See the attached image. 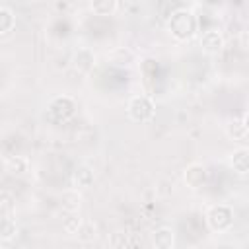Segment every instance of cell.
<instances>
[{"mask_svg": "<svg viewBox=\"0 0 249 249\" xmlns=\"http://www.w3.org/2000/svg\"><path fill=\"white\" fill-rule=\"evenodd\" d=\"M226 41H224V35L218 31V29H206L202 35H200V49L206 53V54H218L222 53Z\"/></svg>", "mask_w": 249, "mask_h": 249, "instance_id": "8992f818", "label": "cell"}, {"mask_svg": "<svg viewBox=\"0 0 249 249\" xmlns=\"http://www.w3.org/2000/svg\"><path fill=\"white\" fill-rule=\"evenodd\" d=\"M16 27V14L8 6H0V35L10 33Z\"/></svg>", "mask_w": 249, "mask_h": 249, "instance_id": "5bb4252c", "label": "cell"}, {"mask_svg": "<svg viewBox=\"0 0 249 249\" xmlns=\"http://www.w3.org/2000/svg\"><path fill=\"white\" fill-rule=\"evenodd\" d=\"M206 226L212 231H226L233 224V208L230 204H212L206 210Z\"/></svg>", "mask_w": 249, "mask_h": 249, "instance_id": "7a4b0ae2", "label": "cell"}, {"mask_svg": "<svg viewBox=\"0 0 249 249\" xmlns=\"http://www.w3.org/2000/svg\"><path fill=\"white\" fill-rule=\"evenodd\" d=\"M228 161H230V167H231L235 173L245 175V173L249 171V148H247V146L235 148V150L230 154Z\"/></svg>", "mask_w": 249, "mask_h": 249, "instance_id": "52a82bcc", "label": "cell"}, {"mask_svg": "<svg viewBox=\"0 0 249 249\" xmlns=\"http://www.w3.org/2000/svg\"><path fill=\"white\" fill-rule=\"evenodd\" d=\"M111 58H113L115 64L124 66V64H128V62L132 60V53L126 51V49H115V51L111 53Z\"/></svg>", "mask_w": 249, "mask_h": 249, "instance_id": "e0dca14e", "label": "cell"}, {"mask_svg": "<svg viewBox=\"0 0 249 249\" xmlns=\"http://www.w3.org/2000/svg\"><path fill=\"white\" fill-rule=\"evenodd\" d=\"M80 216H76L74 212H70L66 218H62V228H64V231H68V233H74L76 231V228H78V224H80Z\"/></svg>", "mask_w": 249, "mask_h": 249, "instance_id": "ac0fdd59", "label": "cell"}, {"mask_svg": "<svg viewBox=\"0 0 249 249\" xmlns=\"http://www.w3.org/2000/svg\"><path fill=\"white\" fill-rule=\"evenodd\" d=\"M84 56H86V58H82V54H80V51H78V54H76L74 62H76V68H78V70H82V72H88V70L93 66V60H95V58H93V54H91L88 49H86Z\"/></svg>", "mask_w": 249, "mask_h": 249, "instance_id": "9a60e30c", "label": "cell"}, {"mask_svg": "<svg viewBox=\"0 0 249 249\" xmlns=\"http://www.w3.org/2000/svg\"><path fill=\"white\" fill-rule=\"evenodd\" d=\"M247 117L243 115L241 119H231L228 121L226 124V134L231 138V140H239V142H245L247 140Z\"/></svg>", "mask_w": 249, "mask_h": 249, "instance_id": "30bf717a", "label": "cell"}, {"mask_svg": "<svg viewBox=\"0 0 249 249\" xmlns=\"http://www.w3.org/2000/svg\"><path fill=\"white\" fill-rule=\"evenodd\" d=\"M47 109L54 121H68L76 113V101L70 95H56L49 101Z\"/></svg>", "mask_w": 249, "mask_h": 249, "instance_id": "277c9868", "label": "cell"}, {"mask_svg": "<svg viewBox=\"0 0 249 249\" xmlns=\"http://www.w3.org/2000/svg\"><path fill=\"white\" fill-rule=\"evenodd\" d=\"M93 169L88 165V163H82V165H76V169L72 171V187L74 189H88L93 185Z\"/></svg>", "mask_w": 249, "mask_h": 249, "instance_id": "9c48e42d", "label": "cell"}, {"mask_svg": "<svg viewBox=\"0 0 249 249\" xmlns=\"http://www.w3.org/2000/svg\"><path fill=\"white\" fill-rule=\"evenodd\" d=\"M152 245L158 249H171L175 245V231L169 226H160L152 231Z\"/></svg>", "mask_w": 249, "mask_h": 249, "instance_id": "ba28073f", "label": "cell"}, {"mask_svg": "<svg viewBox=\"0 0 249 249\" xmlns=\"http://www.w3.org/2000/svg\"><path fill=\"white\" fill-rule=\"evenodd\" d=\"M4 169L10 175H23L29 169V161L25 156H8L4 161Z\"/></svg>", "mask_w": 249, "mask_h": 249, "instance_id": "8fae6325", "label": "cell"}, {"mask_svg": "<svg viewBox=\"0 0 249 249\" xmlns=\"http://www.w3.org/2000/svg\"><path fill=\"white\" fill-rule=\"evenodd\" d=\"M183 181H185V185L189 187V189H193V191H198V189H202L204 185H206V181H208V171H206V167L202 165V163H189L187 167H185V171H183Z\"/></svg>", "mask_w": 249, "mask_h": 249, "instance_id": "5b68a950", "label": "cell"}, {"mask_svg": "<svg viewBox=\"0 0 249 249\" xmlns=\"http://www.w3.org/2000/svg\"><path fill=\"white\" fill-rule=\"evenodd\" d=\"M167 31L177 41H189L196 33V18L187 8H177L167 19Z\"/></svg>", "mask_w": 249, "mask_h": 249, "instance_id": "6da1fadb", "label": "cell"}, {"mask_svg": "<svg viewBox=\"0 0 249 249\" xmlns=\"http://www.w3.org/2000/svg\"><path fill=\"white\" fill-rule=\"evenodd\" d=\"M109 245L115 247V249H123V247H128V245H132V243L128 241V235H126V233L115 231V233H111V237H109Z\"/></svg>", "mask_w": 249, "mask_h": 249, "instance_id": "2e32d148", "label": "cell"}, {"mask_svg": "<svg viewBox=\"0 0 249 249\" xmlns=\"http://www.w3.org/2000/svg\"><path fill=\"white\" fill-rule=\"evenodd\" d=\"M74 235H76L80 241L89 243V241H93V239L97 237V228H95V224H93L91 220H80V224H78Z\"/></svg>", "mask_w": 249, "mask_h": 249, "instance_id": "7c38bea8", "label": "cell"}, {"mask_svg": "<svg viewBox=\"0 0 249 249\" xmlns=\"http://www.w3.org/2000/svg\"><path fill=\"white\" fill-rule=\"evenodd\" d=\"M156 113V105L148 95H132L126 103V115L134 123H148Z\"/></svg>", "mask_w": 249, "mask_h": 249, "instance_id": "3957f363", "label": "cell"}, {"mask_svg": "<svg viewBox=\"0 0 249 249\" xmlns=\"http://www.w3.org/2000/svg\"><path fill=\"white\" fill-rule=\"evenodd\" d=\"M119 8V0H89V10L95 16H113Z\"/></svg>", "mask_w": 249, "mask_h": 249, "instance_id": "4fadbf2b", "label": "cell"}]
</instances>
